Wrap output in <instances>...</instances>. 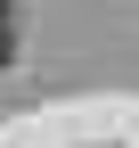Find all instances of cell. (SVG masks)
Segmentation results:
<instances>
[{"instance_id":"1","label":"cell","mask_w":139,"mask_h":148,"mask_svg":"<svg viewBox=\"0 0 139 148\" xmlns=\"http://www.w3.org/2000/svg\"><path fill=\"white\" fill-rule=\"evenodd\" d=\"M8 58H16V8L0 0V66H8Z\"/></svg>"}]
</instances>
